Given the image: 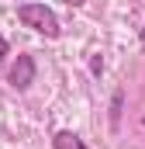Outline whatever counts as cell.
Returning <instances> with one entry per match:
<instances>
[{"label":"cell","mask_w":145,"mask_h":149,"mask_svg":"<svg viewBox=\"0 0 145 149\" xmlns=\"http://www.w3.org/2000/svg\"><path fill=\"white\" fill-rule=\"evenodd\" d=\"M90 73H93V76L104 73V59H100V56H93V59H90Z\"/></svg>","instance_id":"cell-5"},{"label":"cell","mask_w":145,"mask_h":149,"mask_svg":"<svg viewBox=\"0 0 145 149\" xmlns=\"http://www.w3.org/2000/svg\"><path fill=\"white\" fill-rule=\"evenodd\" d=\"M52 149H90L83 142V135H76L72 128H59L55 135H52Z\"/></svg>","instance_id":"cell-3"},{"label":"cell","mask_w":145,"mask_h":149,"mask_svg":"<svg viewBox=\"0 0 145 149\" xmlns=\"http://www.w3.org/2000/svg\"><path fill=\"white\" fill-rule=\"evenodd\" d=\"M138 42H142V45H145V24H142V28H138Z\"/></svg>","instance_id":"cell-8"},{"label":"cell","mask_w":145,"mask_h":149,"mask_svg":"<svg viewBox=\"0 0 145 149\" xmlns=\"http://www.w3.org/2000/svg\"><path fill=\"white\" fill-rule=\"evenodd\" d=\"M7 52H10V45H7V38L0 35V63H3V59H7Z\"/></svg>","instance_id":"cell-6"},{"label":"cell","mask_w":145,"mask_h":149,"mask_svg":"<svg viewBox=\"0 0 145 149\" xmlns=\"http://www.w3.org/2000/svg\"><path fill=\"white\" fill-rule=\"evenodd\" d=\"M121 104H124V90H114V97H110V128L121 125Z\"/></svg>","instance_id":"cell-4"},{"label":"cell","mask_w":145,"mask_h":149,"mask_svg":"<svg viewBox=\"0 0 145 149\" xmlns=\"http://www.w3.org/2000/svg\"><path fill=\"white\" fill-rule=\"evenodd\" d=\"M66 3H69V7H83L86 0H66Z\"/></svg>","instance_id":"cell-7"},{"label":"cell","mask_w":145,"mask_h":149,"mask_svg":"<svg viewBox=\"0 0 145 149\" xmlns=\"http://www.w3.org/2000/svg\"><path fill=\"white\" fill-rule=\"evenodd\" d=\"M17 21H21L24 28H31L35 35H41V38H59L62 35L59 14H55L48 3H41V0H24V3H17Z\"/></svg>","instance_id":"cell-1"},{"label":"cell","mask_w":145,"mask_h":149,"mask_svg":"<svg viewBox=\"0 0 145 149\" xmlns=\"http://www.w3.org/2000/svg\"><path fill=\"white\" fill-rule=\"evenodd\" d=\"M35 76H38V63H35V56H31V52H21V56L14 59L10 73H7V83H10L17 94H24V90L35 83Z\"/></svg>","instance_id":"cell-2"}]
</instances>
